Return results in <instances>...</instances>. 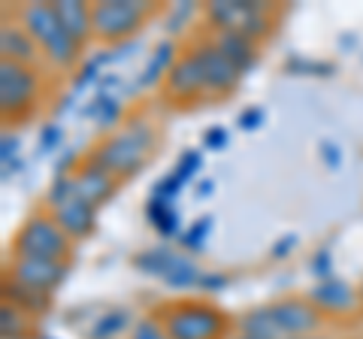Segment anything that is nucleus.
Masks as SVG:
<instances>
[{"label":"nucleus","instance_id":"10","mask_svg":"<svg viewBox=\"0 0 363 339\" xmlns=\"http://www.w3.org/2000/svg\"><path fill=\"white\" fill-rule=\"evenodd\" d=\"M197 52V58L203 64V73H206V94H215V97H221V94H230L236 82H240V70L224 58V55L215 49V43L212 40H203L194 46Z\"/></svg>","mask_w":363,"mask_h":339},{"label":"nucleus","instance_id":"16","mask_svg":"<svg viewBox=\"0 0 363 339\" xmlns=\"http://www.w3.org/2000/svg\"><path fill=\"white\" fill-rule=\"evenodd\" d=\"M52 6L64 30L70 33L79 46H85L88 37L94 33V6L79 4V0H61V4H52Z\"/></svg>","mask_w":363,"mask_h":339},{"label":"nucleus","instance_id":"35","mask_svg":"<svg viewBox=\"0 0 363 339\" xmlns=\"http://www.w3.org/2000/svg\"><path fill=\"white\" fill-rule=\"evenodd\" d=\"M288 339H321V336H288Z\"/></svg>","mask_w":363,"mask_h":339},{"label":"nucleus","instance_id":"31","mask_svg":"<svg viewBox=\"0 0 363 339\" xmlns=\"http://www.w3.org/2000/svg\"><path fill=\"white\" fill-rule=\"evenodd\" d=\"M324 161H330V167H339V152H336V145H324Z\"/></svg>","mask_w":363,"mask_h":339},{"label":"nucleus","instance_id":"18","mask_svg":"<svg viewBox=\"0 0 363 339\" xmlns=\"http://www.w3.org/2000/svg\"><path fill=\"white\" fill-rule=\"evenodd\" d=\"M4 294H6V303H13V306L21 309L25 315H43V312H49V306H52V294L28 288V285H21V282L9 279V276L4 282Z\"/></svg>","mask_w":363,"mask_h":339},{"label":"nucleus","instance_id":"14","mask_svg":"<svg viewBox=\"0 0 363 339\" xmlns=\"http://www.w3.org/2000/svg\"><path fill=\"white\" fill-rule=\"evenodd\" d=\"M0 52H4V61L25 64V67H33V70H37V64L43 58V49L21 28V21H4V28H0Z\"/></svg>","mask_w":363,"mask_h":339},{"label":"nucleus","instance_id":"2","mask_svg":"<svg viewBox=\"0 0 363 339\" xmlns=\"http://www.w3.org/2000/svg\"><path fill=\"white\" fill-rule=\"evenodd\" d=\"M18 21H21V28L37 40L45 61H52L55 67H61V70H70L79 61L82 46L64 30L52 4H25L18 9Z\"/></svg>","mask_w":363,"mask_h":339},{"label":"nucleus","instance_id":"27","mask_svg":"<svg viewBox=\"0 0 363 339\" xmlns=\"http://www.w3.org/2000/svg\"><path fill=\"white\" fill-rule=\"evenodd\" d=\"M206 233H209V218H200L194 228L182 233V243H185L188 248H200L203 245V236H206Z\"/></svg>","mask_w":363,"mask_h":339},{"label":"nucleus","instance_id":"29","mask_svg":"<svg viewBox=\"0 0 363 339\" xmlns=\"http://www.w3.org/2000/svg\"><path fill=\"white\" fill-rule=\"evenodd\" d=\"M61 137H64L61 128H49L43 133V149H52V143H61Z\"/></svg>","mask_w":363,"mask_h":339},{"label":"nucleus","instance_id":"11","mask_svg":"<svg viewBox=\"0 0 363 339\" xmlns=\"http://www.w3.org/2000/svg\"><path fill=\"white\" fill-rule=\"evenodd\" d=\"M167 94L176 97V100H191V97L206 94V73H203V64H200L194 49H188L182 58H176L173 67H169Z\"/></svg>","mask_w":363,"mask_h":339},{"label":"nucleus","instance_id":"33","mask_svg":"<svg viewBox=\"0 0 363 339\" xmlns=\"http://www.w3.org/2000/svg\"><path fill=\"white\" fill-rule=\"evenodd\" d=\"M206 143H209V145H221V143H224V133H221V130L209 133V137H206Z\"/></svg>","mask_w":363,"mask_h":339},{"label":"nucleus","instance_id":"23","mask_svg":"<svg viewBox=\"0 0 363 339\" xmlns=\"http://www.w3.org/2000/svg\"><path fill=\"white\" fill-rule=\"evenodd\" d=\"M130 339H173V336L167 333V327H164L161 318H155V315H143V318L133 321Z\"/></svg>","mask_w":363,"mask_h":339},{"label":"nucleus","instance_id":"3","mask_svg":"<svg viewBox=\"0 0 363 339\" xmlns=\"http://www.w3.org/2000/svg\"><path fill=\"white\" fill-rule=\"evenodd\" d=\"M73 240L64 233V228L52 216L37 212L18 228L13 248L21 257H43V261H67L73 252Z\"/></svg>","mask_w":363,"mask_h":339},{"label":"nucleus","instance_id":"32","mask_svg":"<svg viewBox=\"0 0 363 339\" xmlns=\"http://www.w3.org/2000/svg\"><path fill=\"white\" fill-rule=\"evenodd\" d=\"M200 285L203 288H218V285H224V279L221 276H200Z\"/></svg>","mask_w":363,"mask_h":339},{"label":"nucleus","instance_id":"20","mask_svg":"<svg viewBox=\"0 0 363 339\" xmlns=\"http://www.w3.org/2000/svg\"><path fill=\"white\" fill-rule=\"evenodd\" d=\"M173 64H176V46H173V43H161V49H155L149 64H145V70L140 73V79H136V85H140V88L155 85L164 73H169V67H173Z\"/></svg>","mask_w":363,"mask_h":339},{"label":"nucleus","instance_id":"1","mask_svg":"<svg viewBox=\"0 0 363 339\" xmlns=\"http://www.w3.org/2000/svg\"><path fill=\"white\" fill-rule=\"evenodd\" d=\"M152 145H155V130L145 121L136 118L124 130L112 133L109 140L100 143L91 157L104 170H109L116 179H130L145 167V161L152 155Z\"/></svg>","mask_w":363,"mask_h":339},{"label":"nucleus","instance_id":"15","mask_svg":"<svg viewBox=\"0 0 363 339\" xmlns=\"http://www.w3.org/2000/svg\"><path fill=\"white\" fill-rule=\"evenodd\" d=\"M212 43L240 73H245L248 67L257 61V43L252 37H245V33H240V30H215Z\"/></svg>","mask_w":363,"mask_h":339},{"label":"nucleus","instance_id":"24","mask_svg":"<svg viewBox=\"0 0 363 339\" xmlns=\"http://www.w3.org/2000/svg\"><path fill=\"white\" fill-rule=\"evenodd\" d=\"M173 252H167V248H152V252H145V255H140V269H145V273H157V276H164L167 269H169V264H173Z\"/></svg>","mask_w":363,"mask_h":339},{"label":"nucleus","instance_id":"8","mask_svg":"<svg viewBox=\"0 0 363 339\" xmlns=\"http://www.w3.org/2000/svg\"><path fill=\"white\" fill-rule=\"evenodd\" d=\"M67 269H70L67 261H43V257H21V255H16L13 261H9V273L6 276L21 282V285H28V288L52 294L67 279Z\"/></svg>","mask_w":363,"mask_h":339},{"label":"nucleus","instance_id":"13","mask_svg":"<svg viewBox=\"0 0 363 339\" xmlns=\"http://www.w3.org/2000/svg\"><path fill=\"white\" fill-rule=\"evenodd\" d=\"M70 179H73V188L91 203V206H97V209L104 206V203H109L112 194L118 191V179L112 176L109 170L100 167L94 157H88V161L79 167Z\"/></svg>","mask_w":363,"mask_h":339},{"label":"nucleus","instance_id":"28","mask_svg":"<svg viewBox=\"0 0 363 339\" xmlns=\"http://www.w3.org/2000/svg\"><path fill=\"white\" fill-rule=\"evenodd\" d=\"M16 149H18V140L9 137V133H4V152H0V157H4V167L9 164V155L16 157Z\"/></svg>","mask_w":363,"mask_h":339},{"label":"nucleus","instance_id":"25","mask_svg":"<svg viewBox=\"0 0 363 339\" xmlns=\"http://www.w3.org/2000/svg\"><path fill=\"white\" fill-rule=\"evenodd\" d=\"M88 112L97 118L100 128H109V124L118 118V112H121V109H118V100H116V97L100 94V97L94 100V104H91V109H88Z\"/></svg>","mask_w":363,"mask_h":339},{"label":"nucleus","instance_id":"7","mask_svg":"<svg viewBox=\"0 0 363 339\" xmlns=\"http://www.w3.org/2000/svg\"><path fill=\"white\" fill-rule=\"evenodd\" d=\"M152 4H133V0H100L94 4V37L106 43L128 40L152 16Z\"/></svg>","mask_w":363,"mask_h":339},{"label":"nucleus","instance_id":"36","mask_svg":"<svg viewBox=\"0 0 363 339\" xmlns=\"http://www.w3.org/2000/svg\"><path fill=\"white\" fill-rule=\"evenodd\" d=\"M240 339H248V336H240Z\"/></svg>","mask_w":363,"mask_h":339},{"label":"nucleus","instance_id":"9","mask_svg":"<svg viewBox=\"0 0 363 339\" xmlns=\"http://www.w3.org/2000/svg\"><path fill=\"white\" fill-rule=\"evenodd\" d=\"M276 327L281 336H312L321 327V312L315 309L312 300H300V297H285L269 306Z\"/></svg>","mask_w":363,"mask_h":339},{"label":"nucleus","instance_id":"17","mask_svg":"<svg viewBox=\"0 0 363 339\" xmlns=\"http://www.w3.org/2000/svg\"><path fill=\"white\" fill-rule=\"evenodd\" d=\"M309 300L315 303V309H318V312L342 315V312H348V309L357 303V294H354V288H351V285H345V282L327 279V282H321V285L312 291V297H309Z\"/></svg>","mask_w":363,"mask_h":339},{"label":"nucleus","instance_id":"4","mask_svg":"<svg viewBox=\"0 0 363 339\" xmlns=\"http://www.w3.org/2000/svg\"><path fill=\"white\" fill-rule=\"evenodd\" d=\"M45 206H49L52 218L61 224L70 240H85L97 224V206H91V203L73 188L70 176L55 179V185L49 188V194H45Z\"/></svg>","mask_w":363,"mask_h":339},{"label":"nucleus","instance_id":"34","mask_svg":"<svg viewBox=\"0 0 363 339\" xmlns=\"http://www.w3.org/2000/svg\"><path fill=\"white\" fill-rule=\"evenodd\" d=\"M291 243H294V236H288V240H281V245H276V255H288Z\"/></svg>","mask_w":363,"mask_h":339},{"label":"nucleus","instance_id":"30","mask_svg":"<svg viewBox=\"0 0 363 339\" xmlns=\"http://www.w3.org/2000/svg\"><path fill=\"white\" fill-rule=\"evenodd\" d=\"M257 121H260V112H245V116H242V128L252 130V128H257Z\"/></svg>","mask_w":363,"mask_h":339},{"label":"nucleus","instance_id":"6","mask_svg":"<svg viewBox=\"0 0 363 339\" xmlns=\"http://www.w3.org/2000/svg\"><path fill=\"white\" fill-rule=\"evenodd\" d=\"M40 97V73L33 67L0 61V109L4 118H25L37 106Z\"/></svg>","mask_w":363,"mask_h":339},{"label":"nucleus","instance_id":"19","mask_svg":"<svg viewBox=\"0 0 363 339\" xmlns=\"http://www.w3.org/2000/svg\"><path fill=\"white\" fill-rule=\"evenodd\" d=\"M240 330L248 339H285V336H281V330L276 327V318H272L269 306H260V309L245 312L242 318H240Z\"/></svg>","mask_w":363,"mask_h":339},{"label":"nucleus","instance_id":"21","mask_svg":"<svg viewBox=\"0 0 363 339\" xmlns=\"http://www.w3.org/2000/svg\"><path fill=\"white\" fill-rule=\"evenodd\" d=\"M164 282L169 288H191L200 282V273H197L194 264L185 261V257H173V264H169V269L164 273Z\"/></svg>","mask_w":363,"mask_h":339},{"label":"nucleus","instance_id":"12","mask_svg":"<svg viewBox=\"0 0 363 339\" xmlns=\"http://www.w3.org/2000/svg\"><path fill=\"white\" fill-rule=\"evenodd\" d=\"M272 13L269 4H248V0H215V4L206 6V21L215 25V30H240L245 33L248 25L257 18V16H267Z\"/></svg>","mask_w":363,"mask_h":339},{"label":"nucleus","instance_id":"26","mask_svg":"<svg viewBox=\"0 0 363 339\" xmlns=\"http://www.w3.org/2000/svg\"><path fill=\"white\" fill-rule=\"evenodd\" d=\"M121 327H124V312H112V315H104V318L97 321V327L91 330V336H94V339H106V336H116Z\"/></svg>","mask_w":363,"mask_h":339},{"label":"nucleus","instance_id":"22","mask_svg":"<svg viewBox=\"0 0 363 339\" xmlns=\"http://www.w3.org/2000/svg\"><path fill=\"white\" fill-rule=\"evenodd\" d=\"M28 315L16 309L13 303H4V309H0V330H4V339H21L28 333Z\"/></svg>","mask_w":363,"mask_h":339},{"label":"nucleus","instance_id":"5","mask_svg":"<svg viewBox=\"0 0 363 339\" xmlns=\"http://www.w3.org/2000/svg\"><path fill=\"white\" fill-rule=\"evenodd\" d=\"M161 321L173 339H221L227 330L224 312L209 303H179L161 315Z\"/></svg>","mask_w":363,"mask_h":339}]
</instances>
